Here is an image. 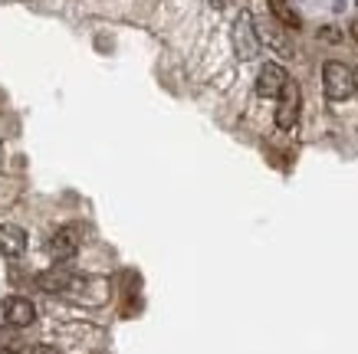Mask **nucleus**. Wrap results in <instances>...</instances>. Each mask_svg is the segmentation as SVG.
Here are the masks:
<instances>
[{"instance_id":"nucleus-8","label":"nucleus","mask_w":358,"mask_h":354,"mask_svg":"<svg viewBox=\"0 0 358 354\" xmlns=\"http://www.w3.org/2000/svg\"><path fill=\"white\" fill-rule=\"evenodd\" d=\"M69 282H73V276H69L66 269L40 272V289H46V292H63V289H69Z\"/></svg>"},{"instance_id":"nucleus-11","label":"nucleus","mask_w":358,"mask_h":354,"mask_svg":"<svg viewBox=\"0 0 358 354\" xmlns=\"http://www.w3.org/2000/svg\"><path fill=\"white\" fill-rule=\"evenodd\" d=\"M319 36H322V40H329V43H338V40H342V33H338L336 27H322V30H319Z\"/></svg>"},{"instance_id":"nucleus-9","label":"nucleus","mask_w":358,"mask_h":354,"mask_svg":"<svg viewBox=\"0 0 358 354\" xmlns=\"http://www.w3.org/2000/svg\"><path fill=\"white\" fill-rule=\"evenodd\" d=\"M270 10H273V17L280 23H286V27H299V17L293 13V7H289L286 0H270Z\"/></svg>"},{"instance_id":"nucleus-17","label":"nucleus","mask_w":358,"mask_h":354,"mask_svg":"<svg viewBox=\"0 0 358 354\" xmlns=\"http://www.w3.org/2000/svg\"><path fill=\"white\" fill-rule=\"evenodd\" d=\"M355 3H358V0H355Z\"/></svg>"},{"instance_id":"nucleus-3","label":"nucleus","mask_w":358,"mask_h":354,"mask_svg":"<svg viewBox=\"0 0 358 354\" xmlns=\"http://www.w3.org/2000/svg\"><path fill=\"white\" fill-rule=\"evenodd\" d=\"M286 86H289V75L280 63H266L257 75V96L260 98H280Z\"/></svg>"},{"instance_id":"nucleus-15","label":"nucleus","mask_w":358,"mask_h":354,"mask_svg":"<svg viewBox=\"0 0 358 354\" xmlns=\"http://www.w3.org/2000/svg\"><path fill=\"white\" fill-rule=\"evenodd\" d=\"M355 92H358V66H355Z\"/></svg>"},{"instance_id":"nucleus-6","label":"nucleus","mask_w":358,"mask_h":354,"mask_svg":"<svg viewBox=\"0 0 358 354\" xmlns=\"http://www.w3.org/2000/svg\"><path fill=\"white\" fill-rule=\"evenodd\" d=\"M3 318H7V325H13V328H27V325H33V318H36V309H33L30 299L10 295V299H3Z\"/></svg>"},{"instance_id":"nucleus-5","label":"nucleus","mask_w":358,"mask_h":354,"mask_svg":"<svg viewBox=\"0 0 358 354\" xmlns=\"http://www.w3.org/2000/svg\"><path fill=\"white\" fill-rule=\"evenodd\" d=\"M79 249V226H63V230H56L53 239H50V256L56 263H66V259H73Z\"/></svg>"},{"instance_id":"nucleus-14","label":"nucleus","mask_w":358,"mask_h":354,"mask_svg":"<svg viewBox=\"0 0 358 354\" xmlns=\"http://www.w3.org/2000/svg\"><path fill=\"white\" fill-rule=\"evenodd\" d=\"M348 33H352V36H355V40H358V20H352V27H348Z\"/></svg>"},{"instance_id":"nucleus-13","label":"nucleus","mask_w":358,"mask_h":354,"mask_svg":"<svg viewBox=\"0 0 358 354\" xmlns=\"http://www.w3.org/2000/svg\"><path fill=\"white\" fill-rule=\"evenodd\" d=\"M227 3H230V0H210V7H214V10H224Z\"/></svg>"},{"instance_id":"nucleus-16","label":"nucleus","mask_w":358,"mask_h":354,"mask_svg":"<svg viewBox=\"0 0 358 354\" xmlns=\"http://www.w3.org/2000/svg\"><path fill=\"white\" fill-rule=\"evenodd\" d=\"M0 354H13V351H3V348H0Z\"/></svg>"},{"instance_id":"nucleus-1","label":"nucleus","mask_w":358,"mask_h":354,"mask_svg":"<svg viewBox=\"0 0 358 354\" xmlns=\"http://www.w3.org/2000/svg\"><path fill=\"white\" fill-rule=\"evenodd\" d=\"M322 89L329 102H345L355 92V73L345 63H326L322 66Z\"/></svg>"},{"instance_id":"nucleus-7","label":"nucleus","mask_w":358,"mask_h":354,"mask_svg":"<svg viewBox=\"0 0 358 354\" xmlns=\"http://www.w3.org/2000/svg\"><path fill=\"white\" fill-rule=\"evenodd\" d=\"M23 249H27L23 226H13V223L0 226V253H3V256H23Z\"/></svg>"},{"instance_id":"nucleus-10","label":"nucleus","mask_w":358,"mask_h":354,"mask_svg":"<svg viewBox=\"0 0 358 354\" xmlns=\"http://www.w3.org/2000/svg\"><path fill=\"white\" fill-rule=\"evenodd\" d=\"M0 348H3V351H17V348H20V334L13 332V325L7 332L0 328Z\"/></svg>"},{"instance_id":"nucleus-4","label":"nucleus","mask_w":358,"mask_h":354,"mask_svg":"<svg viewBox=\"0 0 358 354\" xmlns=\"http://www.w3.org/2000/svg\"><path fill=\"white\" fill-rule=\"evenodd\" d=\"M299 108H303V96H299V86L289 82V86L282 89L280 96V105H276V125L282 131L296 128V121H299Z\"/></svg>"},{"instance_id":"nucleus-12","label":"nucleus","mask_w":358,"mask_h":354,"mask_svg":"<svg viewBox=\"0 0 358 354\" xmlns=\"http://www.w3.org/2000/svg\"><path fill=\"white\" fill-rule=\"evenodd\" d=\"M30 354H59L53 348V344H36V348H30Z\"/></svg>"},{"instance_id":"nucleus-2","label":"nucleus","mask_w":358,"mask_h":354,"mask_svg":"<svg viewBox=\"0 0 358 354\" xmlns=\"http://www.w3.org/2000/svg\"><path fill=\"white\" fill-rule=\"evenodd\" d=\"M260 30H257V23H253V13L243 10L234 23V50H237L240 59H253V56L260 53Z\"/></svg>"}]
</instances>
